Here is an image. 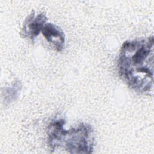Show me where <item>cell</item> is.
Returning <instances> with one entry per match:
<instances>
[{"label":"cell","mask_w":154,"mask_h":154,"mask_svg":"<svg viewBox=\"0 0 154 154\" xmlns=\"http://www.w3.org/2000/svg\"><path fill=\"white\" fill-rule=\"evenodd\" d=\"M42 33L46 41L57 52L63 51L66 46V36L63 29L52 23H46Z\"/></svg>","instance_id":"277c9868"},{"label":"cell","mask_w":154,"mask_h":154,"mask_svg":"<svg viewBox=\"0 0 154 154\" xmlns=\"http://www.w3.org/2000/svg\"><path fill=\"white\" fill-rule=\"evenodd\" d=\"M66 120L55 117L47 129V144L51 152L62 147L70 153H91L94 146V135L92 127L87 123H80L66 129Z\"/></svg>","instance_id":"7a4b0ae2"},{"label":"cell","mask_w":154,"mask_h":154,"mask_svg":"<svg viewBox=\"0 0 154 154\" xmlns=\"http://www.w3.org/2000/svg\"><path fill=\"white\" fill-rule=\"evenodd\" d=\"M47 21L48 17L45 13L42 12L36 14L35 11L32 10L24 19L19 32L20 37L33 42L40 32H42Z\"/></svg>","instance_id":"3957f363"},{"label":"cell","mask_w":154,"mask_h":154,"mask_svg":"<svg viewBox=\"0 0 154 154\" xmlns=\"http://www.w3.org/2000/svg\"><path fill=\"white\" fill-rule=\"evenodd\" d=\"M21 87L20 82L17 81L11 87L7 88L5 91V99H7L10 102L15 100L19 94V91H20Z\"/></svg>","instance_id":"5b68a950"},{"label":"cell","mask_w":154,"mask_h":154,"mask_svg":"<svg viewBox=\"0 0 154 154\" xmlns=\"http://www.w3.org/2000/svg\"><path fill=\"white\" fill-rule=\"evenodd\" d=\"M153 35L125 41L117 60L119 76L135 91L149 93L153 87Z\"/></svg>","instance_id":"6da1fadb"}]
</instances>
